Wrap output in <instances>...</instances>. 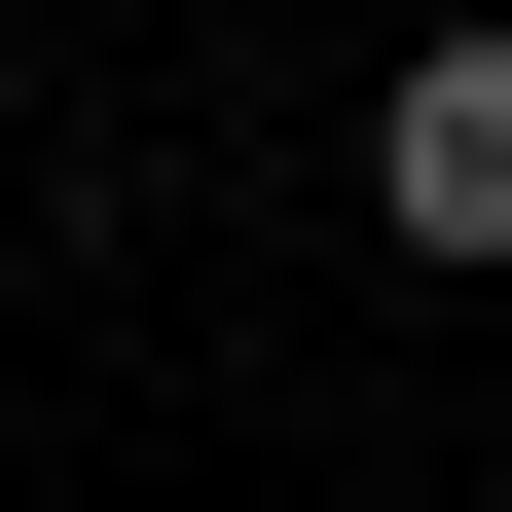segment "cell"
Masks as SVG:
<instances>
[{"label":"cell","instance_id":"cell-1","mask_svg":"<svg viewBox=\"0 0 512 512\" xmlns=\"http://www.w3.org/2000/svg\"><path fill=\"white\" fill-rule=\"evenodd\" d=\"M366 220H403V256H512V0H476V37H403V110H366Z\"/></svg>","mask_w":512,"mask_h":512}]
</instances>
